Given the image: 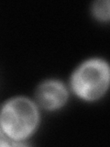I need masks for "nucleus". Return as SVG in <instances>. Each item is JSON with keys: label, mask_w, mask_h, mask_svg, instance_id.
I'll list each match as a JSON object with an SVG mask.
<instances>
[{"label": "nucleus", "mask_w": 110, "mask_h": 147, "mask_svg": "<svg viewBox=\"0 0 110 147\" xmlns=\"http://www.w3.org/2000/svg\"><path fill=\"white\" fill-rule=\"evenodd\" d=\"M68 89L62 81L56 79L45 80L38 86L35 93L36 102L43 109L57 110L67 103Z\"/></svg>", "instance_id": "3"}, {"label": "nucleus", "mask_w": 110, "mask_h": 147, "mask_svg": "<svg viewBox=\"0 0 110 147\" xmlns=\"http://www.w3.org/2000/svg\"><path fill=\"white\" fill-rule=\"evenodd\" d=\"M108 0H97L93 3L91 7L93 16L99 21L108 22L110 18Z\"/></svg>", "instance_id": "4"}, {"label": "nucleus", "mask_w": 110, "mask_h": 147, "mask_svg": "<svg viewBox=\"0 0 110 147\" xmlns=\"http://www.w3.org/2000/svg\"><path fill=\"white\" fill-rule=\"evenodd\" d=\"M38 106L26 96H15L5 102L0 110V130L13 142V146L24 145L22 142L33 134L40 124Z\"/></svg>", "instance_id": "1"}, {"label": "nucleus", "mask_w": 110, "mask_h": 147, "mask_svg": "<svg viewBox=\"0 0 110 147\" xmlns=\"http://www.w3.org/2000/svg\"><path fill=\"white\" fill-rule=\"evenodd\" d=\"M110 82L109 64L102 58H90L75 68L70 78V86L78 98L95 101L107 93Z\"/></svg>", "instance_id": "2"}]
</instances>
